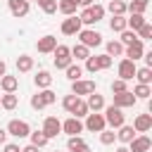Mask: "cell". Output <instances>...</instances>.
I'll use <instances>...</instances> for the list:
<instances>
[{"mask_svg": "<svg viewBox=\"0 0 152 152\" xmlns=\"http://www.w3.org/2000/svg\"><path fill=\"white\" fill-rule=\"evenodd\" d=\"M28 138H31V145H36L38 150L48 145V138H45V133H43V131H31V133H28Z\"/></svg>", "mask_w": 152, "mask_h": 152, "instance_id": "obj_29", "label": "cell"}, {"mask_svg": "<svg viewBox=\"0 0 152 152\" xmlns=\"http://www.w3.org/2000/svg\"><path fill=\"white\" fill-rule=\"evenodd\" d=\"M43 133H45V138L48 140H52V138H57L59 133H62V121L57 119V116H45V121H43V128H40Z\"/></svg>", "mask_w": 152, "mask_h": 152, "instance_id": "obj_5", "label": "cell"}, {"mask_svg": "<svg viewBox=\"0 0 152 152\" xmlns=\"http://www.w3.org/2000/svg\"><path fill=\"white\" fill-rule=\"evenodd\" d=\"M142 55H145V45H142V40H135V43H131V45L124 48V57L131 59V62L142 59Z\"/></svg>", "mask_w": 152, "mask_h": 152, "instance_id": "obj_8", "label": "cell"}, {"mask_svg": "<svg viewBox=\"0 0 152 152\" xmlns=\"http://www.w3.org/2000/svg\"><path fill=\"white\" fill-rule=\"evenodd\" d=\"M86 104H88V109H90V112H102V109H104V97L95 90V93H90V95H88Z\"/></svg>", "mask_w": 152, "mask_h": 152, "instance_id": "obj_18", "label": "cell"}, {"mask_svg": "<svg viewBox=\"0 0 152 152\" xmlns=\"http://www.w3.org/2000/svg\"><path fill=\"white\" fill-rule=\"evenodd\" d=\"M116 152H128V147H126V145H121V147H116Z\"/></svg>", "mask_w": 152, "mask_h": 152, "instance_id": "obj_54", "label": "cell"}, {"mask_svg": "<svg viewBox=\"0 0 152 152\" xmlns=\"http://www.w3.org/2000/svg\"><path fill=\"white\" fill-rule=\"evenodd\" d=\"M97 62H100V69H109L112 66V57L109 55H97Z\"/></svg>", "mask_w": 152, "mask_h": 152, "instance_id": "obj_46", "label": "cell"}, {"mask_svg": "<svg viewBox=\"0 0 152 152\" xmlns=\"http://www.w3.org/2000/svg\"><path fill=\"white\" fill-rule=\"evenodd\" d=\"M135 135H138V133L133 131V126H126V124H124V126L119 128V133H116V140H119V142H124V145H128Z\"/></svg>", "mask_w": 152, "mask_h": 152, "instance_id": "obj_21", "label": "cell"}, {"mask_svg": "<svg viewBox=\"0 0 152 152\" xmlns=\"http://www.w3.org/2000/svg\"><path fill=\"white\" fill-rule=\"evenodd\" d=\"M109 28H112L114 33L126 31V17H112V19H109Z\"/></svg>", "mask_w": 152, "mask_h": 152, "instance_id": "obj_32", "label": "cell"}, {"mask_svg": "<svg viewBox=\"0 0 152 152\" xmlns=\"http://www.w3.org/2000/svg\"><path fill=\"white\" fill-rule=\"evenodd\" d=\"M138 83H142V86H150L152 83V69H147V66H140V69H135V76H133Z\"/></svg>", "mask_w": 152, "mask_h": 152, "instance_id": "obj_24", "label": "cell"}, {"mask_svg": "<svg viewBox=\"0 0 152 152\" xmlns=\"http://www.w3.org/2000/svg\"><path fill=\"white\" fill-rule=\"evenodd\" d=\"M133 95H135V100H150V95H152V88H150V86H142V83H138V86L133 88Z\"/></svg>", "mask_w": 152, "mask_h": 152, "instance_id": "obj_30", "label": "cell"}, {"mask_svg": "<svg viewBox=\"0 0 152 152\" xmlns=\"http://www.w3.org/2000/svg\"><path fill=\"white\" fill-rule=\"evenodd\" d=\"M66 147H69V152H90L88 142H86L81 135H71V138L66 140Z\"/></svg>", "mask_w": 152, "mask_h": 152, "instance_id": "obj_17", "label": "cell"}, {"mask_svg": "<svg viewBox=\"0 0 152 152\" xmlns=\"http://www.w3.org/2000/svg\"><path fill=\"white\" fill-rule=\"evenodd\" d=\"M104 124L107 126H112V131L114 128H121L124 124H126V116H124V112L119 109V107H114V104H109V107H104Z\"/></svg>", "mask_w": 152, "mask_h": 152, "instance_id": "obj_1", "label": "cell"}, {"mask_svg": "<svg viewBox=\"0 0 152 152\" xmlns=\"http://www.w3.org/2000/svg\"><path fill=\"white\" fill-rule=\"evenodd\" d=\"M31 69H33V57L19 55V57H17V71H19V74H26V71H31Z\"/></svg>", "mask_w": 152, "mask_h": 152, "instance_id": "obj_23", "label": "cell"}, {"mask_svg": "<svg viewBox=\"0 0 152 152\" xmlns=\"http://www.w3.org/2000/svg\"><path fill=\"white\" fill-rule=\"evenodd\" d=\"M81 5V0H59L57 2V10L64 14V17H71V14H76V7Z\"/></svg>", "mask_w": 152, "mask_h": 152, "instance_id": "obj_19", "label": "cell"}, {"mask_svg": "<svg viewBox=\"0 0 152 152\" xmlns=\"http://www.w3.org/2000/svg\"><path fill=\"white\" fill-rule=\"evenodd\" d=\"M33 81H36V86H38L40 90H45V88L52 86V76H50V71H38Z\"/></svg>", "mask_w": 152, "mask_h": 152, "instance_id": "obj_26", "label": "cell"}, {"mask_svg": "<svg viewBox=\"0 0 152 152\" xmlns=\"http://www.w3.org/2000/svg\"><path fill=\"white\" fill-rule=\"evenodd\" d=\"M36 48H38V52L48 55V52H52V50L57 48V38H55V36H43V38H38Z\"/></svg>", "mask_w": 152, "mask_h": 152, "instance_id": "obj_16", "label": "cell"}, {"mask_svg": "<svg viewBox=\"0 0 152 152\" xmlns=\"http://www.w3.org/2000/svg\"><path fill=\"white\" fill-rule=\"evenodd\" d=\"M76 36H78V43H81V45H86L88 50H90V48L102 45V33H97V31H93V28H81Z\"/></svg>", "mask_w": 152, "mask_h": 152, "instance_id": "obj_2", "label": "cell"}, {"mask_svg": "<svg viewBox=\"0 0 152 152\" xmlns=\"http://www.w3.org/2000/svg\"><path fill=\"white\" fill-rule=\"evenodd\" d=\"M26 2H31V0H26ZM36 2H38V0H36Z\"/></svg>", "mask_w": 152, "mask_h": 152, "instance_id": "obj_55", "label": "cell"}, {"mask_svg": "<svg viewBox=\"0 0 152 152\" xmlns=\"http://www.w3.org/2000/svg\"><path fill=\"white\" fill-rule=\"evenodd\" d=\"M78 19H81V24H86V26H90V24H95V19H93V14H90V10L88 7H83V12L81 14H76Z\"/></svg>", "mask_w": 152, "mask_h": 152, "instance_id": "obj_44", "label": "cell"}, {"mask_svg": "<svg viewBox=\"0 0 152 152\" xmlns=\"http://www.w3.org/2000/svg\"><path fill=\"white\" fill-rule=\"evenodd\" d=\"M0 97H2V95H0Z\"/></svg>", "mask_w": 152, "mask_h": 152, "instance_id": "obj_56", "label": "cell"}, {"mask_svg": "<svg viewBox=\"0 0 152 152\" xmlns=\"http://www.w3.org/2000/svg\"><path fill=\"white\" fill-rule=\"evenodd\" d=\"M138 100H135V95L131 93V90H126V93H119V95H114V107H119V109H126V107H133Z\"/></svg>", "mask_w": 152, "mask_h": 152, "instance_id": "obj_15", "label": "cell"}, {"mask_svg": "<svg viewBox=\"0 0 152 152\" xmlns=\"http://www.w3.org/2000/svg\"><path fill=\"white\" fill-rule=\"evenodd\" d=\"M38 95H40V100L45 102V107H50V104H55V100H57V95L50 90V88H45V90H38Z\"/></svg>", "mask_w": 152, "mask_h": 152, "instance_id": "obj_39", "label": "cell"}, {"mask_svg": "<svg viewBox=\"0 0 152 152\" xmlns=\"http://www.w3.org/2000/svg\"><path fill=\"white\" fill-rule=\"evenodd\" d=\"M114 140H116V133H114V131H107V128L100 131V142H102V145H112Z\"/></svg>", "mask_w": 152, "mask_h": 152, "instance_id": "obj_42", "label": "cell"}, {"mask_svg": "<svg viewBox=\"0 0 152 152\" xmlns=\"http://www.w3.org/2000/svg\"><path fill=\"white\" fill-rule=\"evenodd\" d=\"M95 2H97V0H81V5H83V7H90V5H95Z\"/></svg>", "mask_w": 152, "mask_h": 152, "instance_id": "obj_53", "label": "cell"}, {"mask_svg": "<svg viewBox=\"0 0 152 152\" xmlns=\"http://www.w3.org/2000/svg\"><path fill=\"white\" fill-rule=\"evenodd\" d=\"M52 55H55V66L57 69H66L74 59H71V50L66 48V45H57L55 50H52Z\"/></svg>", "mask_w": 152, "mask_h": 152, "instance_id": "obj_4", "label": "cell"}, {"mask_svg": "<svg viewBox=\"0 0 152 152\" xmlns=\"http://www.w3.org/2000/svg\"><path fill=\"white\" fill-rule=\"evenodd\" d=\"M0 88H2L5 93H17V88H19V78H17V76L5 74V76L0 78Z\"/></svg>", "mask_w": 152, "mask_h": 152, "instance_id": "obj_20", "label": "cell"}, {"mask_svg": "<svg viewBox=\"0 0 152 152\" xmlns=\"http://www.w3.org/2000/svg\"><path fill=\"white\" fill-rule=\"evenodd\" d=\"M7 5H10V12H12V17H26L28 14V10H31V2H26V0H7Z\"/></svg>", "mask_w": 152, "mask_h": 152, "instance_id": "obj_14", "label": "cell"}, {"mask_svg": "<svg viewBox=\"0 0 152 152\" xmlns=\"http://www.w3.org/2000/svg\"><path fill=\"white\" fill-rule=\"evenodd\" d=\"M5 74H7V64H5V62H2V59H0V78H2V76H5Z\"/></svg>", "mask_w": 152, "mask_h": 152, "instance_id": "obj_52", "label": "cell"}, {"mask_svg": "<svg viewBox=\"0 0 152 152\" xmlns=\"http://www.w3.org/2000/svg\"><path fill=\"white\" fill-rule=\"evenodd\" d=\"M138 40V36H135V31H131V28H126V31H121V38H119V43L126 48V45H131V43H135Z\"/></svg>", "mask_w": 152, "mask_h": 152, "instance_id": "obj_36", "label": "cell"}, {"mask_svg": "<svg viewBox=\"0 0 152 152\" xmlns=\"http://www.w3.org/2000/svg\"><path fill=\"white\" fill-rule=\"evenodd\" d=\"M2 152H21V147H19V145H14V142H7Z\"/></svg>", "mask_w": 152, "mask_h": 152, "instance_id": "obj_48", "label": "cell"}, {"mask_svg": "<svg viewBox=\"0 0 152 152\" xmlns=\"http://www.w3.org/2000/svg\"><path fill=\"white\" fill-rule=\"evenodd\" d=\"M81 26H83L81 19H78L76 14H71V17H66V19L62 21V33H64V36H76V33L81 31Z\"/></svg>", "mask_w": 152, "mask_h": 152, "instance_id": "obj_11", "label": "cell"}, {"mask_svg": "<svg viewBox=\"0 0 152 152\" xmlns=\"http://www.w3.org/2000/svg\"><path fill=\"white\" fill-rule=\"evenodd\" d=\"M55 152H57V150H55Z\"/></svg>", "mask_w": 152, "mask_h": 152, "instance_id": "obj_57", "label": "cell"}, {"mask_svg": "<svg viewBox=\"0 0 152 152\" xmlns=\"http://www.w3.org/2000/svg\"><path fill=\"white\" fill-rule=\"evenodd\" d=\"M76 102H78V97H76V95H64V100H62V107H64V109L71 114V112H74V107H76Z\"/></svg>", "mask_w": 152, "mask_h": 152, "instance_id": "obj_41", "label": "cell"}, {"mask_svg": "<svg viewBox=\"0 0 152 152\" xmlns=\"http://www.w3.org/2000/svg\"><path fill=\"white\" fill-rule=\"evenodd\" d=\"M62 133H66L69 138H71V135H78V133H83V121H81V119H76V116H69L66 121H62Z\"/></svg>", "mask_w": 152, "mask_h": 152, "instance_id": "obj_9", "label": "cell"}, {"mask_svg": "<svg viewBox=\"0 0 152 152\" xmlns=\"http://www.w3.org/2000/svg\"><path fill=\"white\" fill-rule=\"evenodd\" d=\"M152 128V114L147 112V114H138L135 119H133V131L135 133H147Z\"/></svg>", "mask_w": 152, "mask_h": 152, "instance_id": "obj_13", "label": "cell"}, {"mask_svg": "<svg viewBox=\"0 0 152 152\" xmlns=\"http://www.w3.org/2000/svg\"><path fill=\"white\" fill-rule=\"evenodd\" d=\"M17 102H19V97H17L14 93H5V95L0 97V107L7 109V112H12V109L17 107Z\"/></svg>", "mask_w": 152, "mask_h": 152, "instance_id": "obj_27", "label": "cell"}, {"mask_svg": "<svg viewBox=\"0 0 152 152\" xmlns=\"http://www.w3.org/2000/svg\"><path fill=\"white\" fill-rule=\"evenodd\" d=\"M147 7H150V0H131L126 5V12H131V14H145Z\"/></svg>", "mask_w": 152, "mask_h": 152, "instance_id": "obj_22", "label": "cell"}, {"mask_svg": "<svg viewBox=\"0 0 152 152\" xmlns=\"http://www.w3.org/2000/svg\"><path fill=\"white\" fill-rule=\"evenodd\" d=\"M5 140H7V131L0 128V145H5Z\"/></svg>", "mask_w": 152, "mask_h": 152, "instance_id": "obj_50", "label": "cell"}, {"mask_svg": "<svg viewBox=\"0 0 152 152\" xmlns=\"http://www.w3.org/2000/svg\"><path fill=\"white\" fill-rule=\"evenodd\" d=\"M86 69H88L90 74H95V71H100V62H97V55H90V57L86 59Z\"/></svg>", "mask_w": 152, "mask_h": 152, "instance_id": "obj_43", "label": "cell"}, {"mask_svg": "<svg viewBox=\"0 0 152 152\" xmlns=\"http://www.w3.org/2000/svg\"><path fill=\"white\" fill-rule=\"evenodd\" d=\"M88 10H90V14H93V19H95V24H97V21H100V19L104 17V7H102L100 2H95V5H90Z\"/></svg>", "mask_w": 152, "mask_h": 152, "instance_id": "obj_40", "label": "cell"}, {"mask_svg": "<svg viewBox=\"0 0 152 152\" xmlns=\"http://www.w3.org/2000/svg\"><path fill=\"white\" fill-rule=\"evenodd\" d=\"M21 152H38V147L36 145H26V147H21Z\"/></svg>", "mask_w": 152, "mask_h": 152, "instance_id": "obj_51", "label": "cell"}, {"mask_svg": "<svg viewBox=\"0 0 152 152\" xmlns=\"http://www.w3.org/2000/svg\"><path fill=\"white\" fill-rule=\"evenodd\" d=\"M135 36H138V40H147V38H152V24H142L138 31H135Z\"/></svg>", "mask_w": 152, "mask_h": 152, "instance_id": "obj_38", "label": "cell"}, {"mask_svg": "<svg viewBox=\"0 0 152 152\" xmlns=\"http://www.w3.org/2000/svg\"><path fill=\"white\" fill-rule=\"evenodd\" d=\"M64 71H66V78H69L71 83H74V81H78V78H81V74H83V69H81L78 64H74V62H71Z\"/></svg>", "mask_w": 152, "mask_h": 152, "instance_id": "obj_34", "label": "cell"}, {"mask_svg": "<svg viewBox=\"0 0 152 152\" xmlns=\"http://www.w3.org/2000/svg\"><path fill=\"white\" fill-rule=\"evenodd\" d=\"M142 59H145V66H147V69H152V52H145V55H142Z\"/></svg>", "mask_w": 152, "mask_h": 152, "instance_id": "obj_49", "label": "cell"}, {"mask_svg": "<svg viewBox=\"0 0 152 152\" xmlns=\"http://www.w3.org/2000/svg\"><path fill=\"white\" fill-rule=\"evenodd\" d=\"M142 24H145L142 14H131V19H126V28H131V31H138Z\"/></svg>", "mask_w": 152, "mask_h": 152, "instance_id": "obj_31", "label": "cell"}, {"mask_svg": "<svg viewBox=\"0 0 152 152\" xmlns=\"http://www.w3.org/2000/svg\"><path fill=\"white\" fill-rule=\"evenodd\" d=\"M95 93V81H88V78H78L71 83V95L81 97V95H90Z\"/></svg>", "mask_w": 152, "mask_h": 152, "instance_id": "obj_6", "label": "cell"}, {"mask_svg": "<svg viewBox=\"0 0 152 152\" xmlns=\"http://www.w3.org/2000/svg\"><path fill=\"white\" fill-rule=\"evenodd\" d=\"M90 114V109H88V104H86V100H81L78 97V102H76V107H74V112H71V116H76V119H81V116H88Z\"/></svg>", "mask_w": 152, "mask_h": 152, "instance_id": "obj_35", "label": "cell"}, {"mask_svg": "<svg viewBox=\"0 0 152 152\" xmlns=\"http://www.w3.org/2000/svg\"><path fill=\"white\" fill-rule=\"evenodd\" d=\"M135 69H138L135 62H131V59L124 57V59L119 62V78H121V81H131V78L135 76Z\"/></svg>", "mask_w": 152, "mask_h": 152, "instance_id": "obj_12", "label": "cell"}, {"mask_svg": "<svg viewBox=\"0 0 152 152\" xmlns=\"http://www.w3.org/2000/svg\"><path fill=\"white\" fill-rule=\"evenodd\" d=\"M38 7L45 14H55L57 12V0H38Z\"/></svg>", "mask_w": 152, "mask_h": 152, "instance_id": "obj_37", "label": "cell"}, {"mask_svg": "<svg viewBox=\"0 0 152 152\" xmlns=\"http://www.w3.org/2000/svg\"><path fill=\"white\" fill-rule=\"evenodd\" d=\"M31 107H33V109H45V102L40 100V95H38V93L31 97Z\"/></svg>", "mask_w": 152, "mask_h": 152, "instance_id": "obj_47", "label": "cell"}, {"mask_svg": "<svg viewBox=\"0 0 152 152\" xmlns=\"http://www.w3.org/2000/svg\"><path fill=\"white\" fill-rule=\"evenodd\" d=\"M107 55H109V57H121V55H124V45H121L119 40H109V43H107Z\"/></svg>", "mask_w": 152, "mask_h": 152, "instance_id": "obj_33", "label": "cell"}, {"mask_svg": "<svg viewBox=\"0 0 152 152\" xmlns=\"http://www.w3.org/2000/svg\"><path fill=\"white\" fill-rule=\"evenodd\" d=\"M5 131H7V135H14V138H28L31 126H28L26 121H21V119H12Z\"/></svg>", "mask_w": 152, "mask_h": 152, "instance_id": "obj_3", "label": "cell"}, {"mask_svg": "<svg viewBox=\"0 0 152 152\" xmlns=\"http://www.w3.org/2000/svg\"><path fill=\"white\" fill-rule=\"evenodd\" d=\"M107 10L112 12V17H124L126 14V2L124 0H109Z\"/></svg>", "mask_w": 152, "mask_h": 152, "instance_id": "obj_25", "label": "cell"}, {"mask_svg": "<svg viewBox=\"0 0 152 152\" xmlns=\"http://www.w3.org/2000/svg\"><path fill=\"white\" fill-rule=\"evenodd\" d=\"M83 128H88V131H93V133H100V131H104V128H107V124H104V116H102L100 112H93V114H88V116H86V124H83Z\"/></svg>", "mask_w": 152, "mask_h": 152, "instance_id": "obj_7", "label": "cell"}, {"mask_svg": "<svg viewBox=\"0 0 152 152\" xmlns=\"http://www.w3.org/2000/svg\"><path fill=\"white\" fill-rule=\"evenodd\" d=\"M128 90V86H126V81H121V78H116V81H112V93L114 95H119V93H126Z\"/></svg>", "mask_w": 152, "mask_h": 152, "instance_id": "obj_45", "label": "cell"}, {"mask_svg": "<svg viewBox=\"0 0 152 152\" xmlns=\"http://www.w3.org/2000/svg\"><path fill=\"white\" fill-rule=\"evenodd\" d=\"M71 50V59H88L90 57V50L86 48V45H81V43H76L74 48H69Z\"/></svg>", "mask_w": 152, "mask_h": 152, "instance_id": "obj_28", "label": "cell"}, {"mask_svg": "<svg viewBox=\"0 0 152 152\" xmlns=\"http://www.w3.org/2000/svg\"><path fill=\"white\" fill-rule=\"evenodd\" d=\"M152 147V140L145 135V133H140V135H135L131 142H128V152H147Z\"/></svg>", "mask_w": 152, "mask_h": 152, "instance_id": "obj_10", "label": "cell"}]
</instances>
